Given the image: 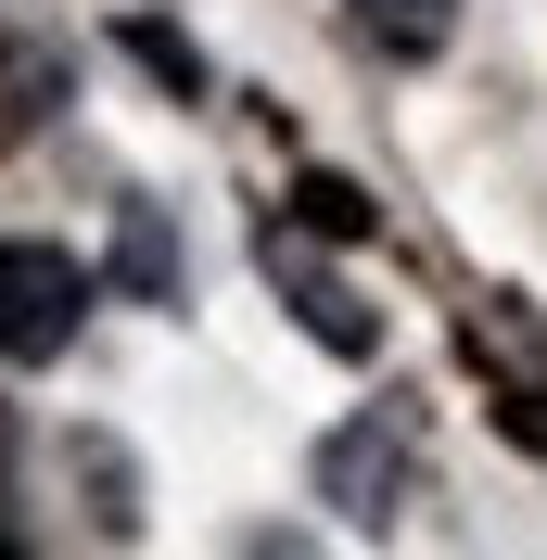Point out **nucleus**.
Instances as JSON below:
<instances>
[{"label":"nucleus","mask_w":547,"mask_h":560,"mask_svg":"<svg viewBox=\"0 0 547 560\" xmlns=\"http://www.w3.org/2000/svg\"><path fill=\"white\" fill-rule=\"evenodd\" d=\"M90 318V268L65 243H0V357L13 370H51Z\"/></svg>","instance_id":"obj_1"},{"label":"nucleus","mask_w":547,"mask_h":560,"mask_svg":"<svg viewBox=\"0 0 547 560\" xmlns=\"http://www.w3.org/2000/svg\"><path fill=\"white\" fill-rule=\"evenodd\" d=\"M255 268H268V293H280V306L306 318V345H331V357H382V306H357V280H331V268H318V230H306V217L255 230Z\"/></svg>","instance_id":"obj_2"},{"label":"nucleus","mask_w":547,"mask_h":560,"mask_svg":"<svg viewBox=\"0 0 547 560\" xmlns=\"http://www.w3.org/2000/svg\"><path fill=\"white\" fill-rule=\"evenodd\" d=\"M395 497H408V433H395V420H344L331 446H318V510H344V523L357 535H382L395 523Z\"/></svg>","instance_id":"obj_3"},{"label":"nucleus","mask_w":547,"mask_h":560,"mask_svg":"<svg viewBox=\"0 0 547 560\" xmlns=\"http://www.w3.org/2000/svg\"><path fill=\"white\" fill-rule=\"evenodd\" d=\"M178 230H166V205H115V293L128 306H178Z\"/></svg>","instance_id":"obj_4"},{"label":"nucleus","mask_w":547,"mask_h":560,"mask_svg":"<svg viewBox=\"0 0 547 560\" xmlns=\"http://www.w3.org/2000/svg\"><path fill=\"white\" fill-rule=\"evenodd\" d=\"M357 13V38H370L382 65H433L445 38H458V0H344Z\"/></svg>","instance_id":"obj_5"},{"label":"nucleus","mask_w":547,"mask_h":560,"mask_svg":"<svg viewBox=\"0 0 547 560\" xmlns=\"http://www.w3.org/2000/svg\"><path fill=\"white\" fill-rule=\"evenodd\" d=\"M293 217H306L318 243H370V230H382V205L357 191V178H331V166H306V178H293Z\"/></svg>","instance_id":"obj_6"},{"label":"nucleus","mask_w":547,"mask_h":560,"mask_svg":"<svg viewBox=\"0 0 547 560\" xmlns=\"http://www.w3.org/2000/svg\"><path fill=\"white\" fill-rule=\"evenodd\" d=\"M115 38H128V65L153 77V90H178V103H205V51H191L178 26H153V13H128Z\"/></svg>","instance_id":"obj_7"}]
</instances>
